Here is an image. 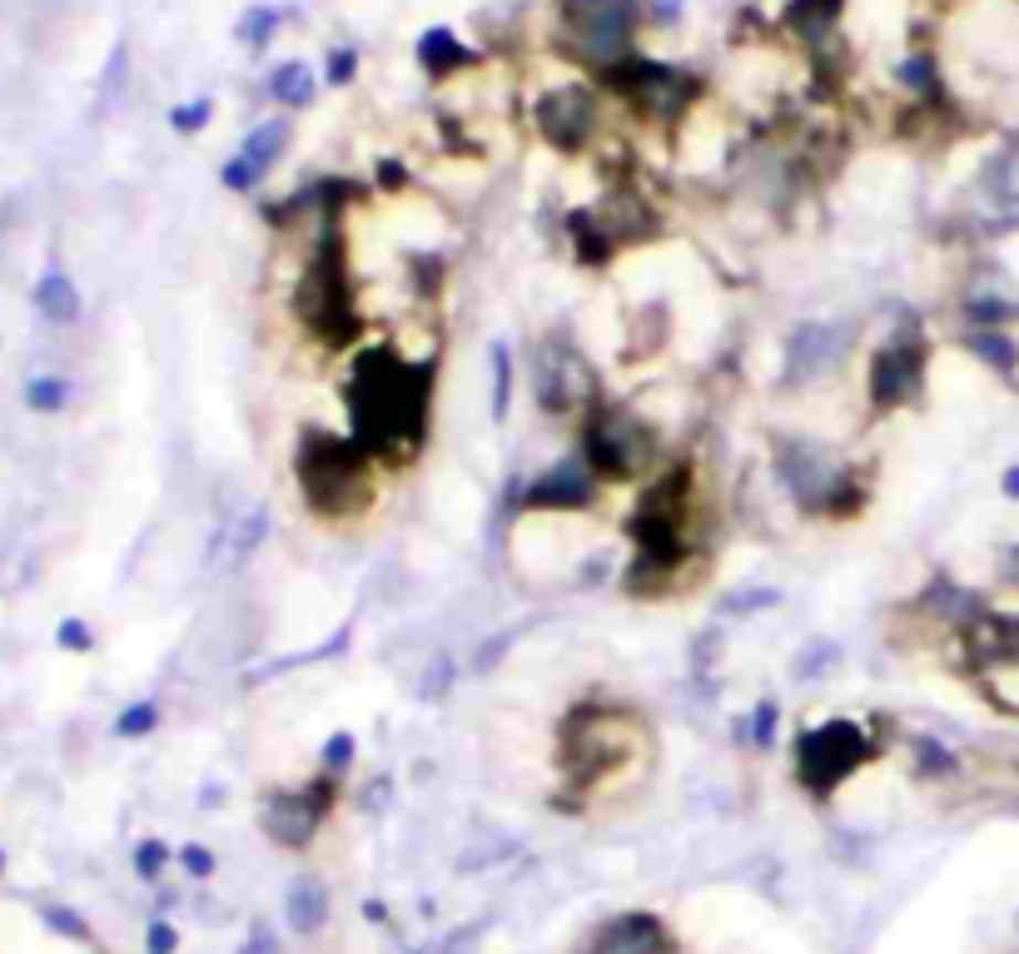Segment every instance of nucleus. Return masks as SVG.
Wrapping results in <instances>:
<instances>
[{"instance_id":"f8f14e48","label":"nucleus","mask_w":1019,"mask_h":954,"mask_svg":"<svg viewBox=\"0 0 1019 954\" xmlns=\"http://www.w3.org/2000/svg\"><path fill=\"white\" fill-rule=\"evenodd\" d=\"M597 502V473L582 463L577 453L562 457V463L542 467L528 487L518 492V512H587Z\"/></svg>"},{"instance_id":"cd10ccee","label":"nucleus","mask_w":1019,"mask_h":954,"mask_svg":"<svg viewBox=\"0 0 1019 954\" xmlns=\"http://www.w3.org/2000/svg\"><path fill=\"white\" fill-rule=\"evenodd\" d=\"M488 368H492V423H502L512 403V348L502 338L488 343Z\"/></svg>"},{"instance_id":"423d86ee","label":"nucleus","mask_w":1019,"mask_h":954,"mask_svg":"<svg viewBox=\"0 0 1019 954\" xmlns=\"http://www.w3.org/2000/svg\"><path fill=\"white\" fill-rule=\"evenodd\" d=\"M562 40L577 60L607 70L631 55L641 20V0H562Z\"/></svg>"},{"instance_id":"09e8293b","label":"nucleus","mask_w":1019,"mask_h":954,"mask_svg":"<svg viewBox=\"0 0 1019 954\" xmlns=\"http://www.w3.org/2000/svg\"><path fill=\"white\" fill-rule=\"evenodd\" d=\"M999 492H1005V502H1019V463H1009L999 473Z\"/></svg>"},{"instance_id":"a878e982","label":"nucleus","mask_w":1019,"mask_h":954,"mask_svg":"<svg viewBox=\"0 0 1019 954\" xmlns=\"http://www.w3.org/2000/svg\"><path fill=\"white\" fill-rule=\"evenodd\" d=\"M910 765H915V775H925V781H945V775L959 771V755L949 751L940 735H910Z\"/></svg>"},{"instance_id":"6ab92c4d","label":"nucleus","mask_w":1019,"mask_h":954,"mask_svg":"<svg viewBox=\"0 0 1019 954\" xmlns=\"http://www.w3.org/2000/svg\"><path fill=\"white\" fill-rule=\"evenodd\" d=\"M959 348L999 378L1019 373V338L1009 333V328H965V333H959Z\"/></svg>"},{"instance_id":"9d476101","label":"nucleus","mask_w":1019,"mask_h":954,"mask_svg":"<svg viewBox=\"0 0 1019 954\" xmlns=\"http://www.w3.org/2000/svg\"><path fill=\"white\" fill-rule=\"evenodd\" d=\"M850 343H856V324L846 318H800L786 333V383H816L850 353Z\"/></svg>"},{"instance_id":"49530a36","label":"nucleus","mask_w":1019,"mask_h":954,"mask_svg":"<svg viewBox=\"0 0 1019 954\" xmlns=\"http://www.w3.org/2000/svg\"><path fill=\"white\" fill-rule=\"evenodd\" d=\"M240 954H279V934H274V924H250V940H244Z\"/></svg>"},{"instance_id":"bb28decb","label":"nucleus","mask_w":1019,"mask_h":954,"mask_svg":"<svg viewBox=\"0 0 1019 954\" xmlns=\"http://www.w3.org/2000/svg\"><path fill=\"white\" fill-rule=\"evenodd\" d=\"M836 15H840V0H790V10H786L790 30H796V35H806V40L826 35V30L836 25Z\"/></svg>"},{"instance_id":"37998d69","label":"nucleus","mask_w":1019,"mask_h":954,"mask_svg":"<svg viewBox=\"0 0 1019 954\" xmlns=\"http://www.w3.org/2000/svg\"><path fill=\"white\" fill-rule=\"evenodd\" d=\"M180 950V930H174L164 914H155L150 924H145V954H174Z\"/></svg>"},{"instance_id":"7ed1b4c3","label":"nucleus","mask_w":1019,"mask_h":954,"mask_svg":"<svg viewBox=\"0 0 1019 954\" xmlns=\"http://www.w3.org/2000/svg\"><path fill=\"white\" fill-rule=\"evenodd\" d=\"M294 314L309 324L329 353H343L359 338V304H353V278H349V248H343L339 219H323V234L309 254L299 288H294Z\"/></svg>"},{"instance_id":"f3484780","label":"nucleus","mask_w":1019,"mask_h":954,"mask_svg":"<svg viewBox=\"0 0 1019 954\" xmlns=\"http://www.w3.org/2000/svg\"><path fill=\"white\" fill-rule=\"evenodd\" d=\"M333 904H329V884L319 880V875H294L289 890H284V920H289L294 934H319L323 924H329Z\"/></svg>"},{"instance_id":"aec40b11","label":"nucleus","mask_w":1019,"mask_h":954,"mask_svg":"<svg viewBox=\"0 0 1019 954\" xmlns=\"http://www.w3.org/2000/svg\"><path fill=\"white\" fill-rule=\"evenodd\" d=\"M473 60H478V55H473V50L463 45V40L453 35L448 25H433V30H423V35H418V65L428 70L433 80L458 75V70L473 65Z\"/></svg>"},{"instance_id":"6e6552de","label":"nucleus","mask_w":1019,"mask_h":954,"mask_svg":"<svg viewBox=\"0 0 1019 954\" xmlns=\"http://www.w3.org/2000/svg\"><path fill=\"white\" fill-rule=\"evenodd\" d=\"M602 80H607L617 95H627L637 109L657 115V119H677L681 109H687L691 99L701 95L697 75H687V70H671V65H661V60H647V55L617 60V65L602 70Z\"/></svg>"},{"instance_id":"ea45409f","label":"nucleus","mask_w":1019,"mask_h":954,"mask_svg":"<svg viewBox=\"0 0 1019 954\" xmlns=\"http://www.w3.org/2000/svg\"><path fill=\"white\" fill-rule=\"evenodd\" d=\"M174 860H180V870L190 875V880H210L214 870H220V860H214V850L210 845H180V850H174Z\"/></svg>"},{"instance_id":"a19ab883","label":"nucleus","mask_w":1019,"mask_h":954,"mask_svg":"<svg viewBox=\"0 0 1019 954\" xmlns=\"http://www.w3.org/2000/svg\"><path fill=\"white\" fill-rule=\"evenodd\" d=\"M353 75H359V50H353V45H333L329 60H323V80H329V85H349Z\"/></svg>"},{"instance_id":"e433bc0d","label":"nucleus","mask_w":1019,"mask_h":954,"mask_svg":"<svg viewBox=\"0 0 1019 954\" xmlns=\"http://www.w3.org/2000/svg\"><path fill=\"white\" fill-rule=\"evenodd\" d=\"M453 681H458V676H453V656H433L428 666H423V681H418V696L423 701H443V696L453 691Z\"/></svg>"},{"instance_id":"c756f323","label":"nucleus","mask_w":1019,"mask_h":954,"mask_svg":"<svg viewBox=\"0 0 1019 954\" xmlns=\"http://www.w3.org/2000/svg\"><path fill=\"white\" fill-rule=\"evenodd\" d=\"M781 606V592L776 586H741V592L721 596L717 612L721 616H756V612H776Z\"/></svg>"},{"instance_id":"20e7f679","label":"nucleus","mask_w":1019,"mask_h":954,"mask_svg":"<svg viewBox=\"0 0 1019 954\" xmlns=\"http://www.w3.org/2000/svg\"><path fill=\"white\" fill-rule=\"evenodd\" d=\"M875 735H870L866 721L856 716H830V721H816L796 735L790 745V775L796 785L810 795V801H826L836 795L840 785L850 781L856 771H866L875 761Z\"/></svg>"},{"instance_id":"c85d7f7f","label":"nucleus","mask_w":1019,"mask_h":954,"mask_svg":"<svg viewBox=\"0 0 1019 954\" xmlns=\"http://www.w3.org/2000/svg\"><path fill=\"white\" fill-rule=\"evenodd\" d=\"M279 10L274 6H250L240 20H234V40H240L244 50H264L274 40V30H279Z\"/></svg>"},{"instance_id":"2f4dec72","label":"nucleus","mask_w":1019,"mask_h":954,"mask_svg":"<svg viewBox=\"0 0 1019 954\" xmlns=\"http://www.w3.org/2000/svg\"><path fill=\"white\" fill-rule=\"evenodd\" d=\"M155 725H160V706L155 701H130L115 716V735L120 741H145V735H155Z\"/></svg>"},{"instance_id":"0eeeda50","label":"nucleus","mask_w":1019,"mask_h":954,"mask_svg":"<svg viewBox=\"0 0 1019 954\" xmlns=\"http://www.w3.org/2000/svg\"><path fill=\"white\" fill-rule=\"evenodd\" d=\"M930 373V343L920 333H895L890 343H880L866 363V398L875 413H895V407L915 403L925 393Z\"/></svg>"},{"instance_id":"c9c22d12","label":"nucleus","mask_w":1019,"mask_h":954,"mask_svg":"<svg viewBox=\"0 0 1019 954\" xmlns=\"http://www.w3.org/2000/svg\"><path fill=\"white\" fill-rule=\"evenodd\" d=\"M353 755H359V735H353V731H333L329 741L319 745V771L343 775L353 765Z\"/></svg>"},{"instance_id":"72a5a7b5","label":"nucleus","mask_w":1019,"mask_h":954,"mask_svg":"<svg viewBox=\"0 0 1019 954\" xmlns=\"http://www.w3.org/2000/svg\"><path fill=\"white\" fill-rule=\"evenodd\" d=\"M776 731H781V706L776 701H756L746 721V741L756 751H776Z\"/></svg>"},{"instance_id":"dca6fc26","label":"nucleus","mask_w":1019,"mask_h":954,"mask_svg":"<svg viewBox=\"0 0 1019 954\" xmlns=\"http://www.w3.org/2000/svg\"><path fill=\"white\" fill-rule=\"evenodd\" d=\"M259 825L274 845H284V850H309L319 825H323V815L314 810L304 791H264Z\"/></svg>"},{"instance_id":"7c9ffc66","label":"nucleus","mask_w":1019,"mask_h":954,"mask_svg":"<svg viewBox=\"0 0 1019 954\" xmlns=\"http://www.w3.org/2000/svg\"><path fill=\"white\" fill-rule=\"evenodd\" d=\"M65 403H71V383H65V378L41 373L25 383V407H31V413H61Z\"/></svg>"},{"instance_id":"79ce46f5","label":"nucleus","mask_w":1019,"mask_h":954,"mask_svg":"<svg viewBox=\"0 0 1019 954\" xmlns=\"http://www.w3.org/2000/svg\"><path fill=\"white\" fill-rule=\"evenodd\" d=\"M214 115V99H190V105H174L170 109V125L180 129V135H194V129H204Z\"/></svg>"},{"instance_id":"9b49d317","label":"nucleus","mask_w":1019,"mask_h":954,"mask_svg":"<svg viewBox=\"0 0 1019 954\" xmlns=\"http://www.w3.org/2000/svg\"><path fill=\"white\" fill-rule=\"evenodd\" d=\"M538 129L552 149L562 155H582L597 135V95L592 85H552L538 99Z\"/></svg>"},{"instance_id":"4be33fe9","label":"nucleus","mask_w":1019,"mask_h":954,"mask_svg":"<svg viewBox=\"0 0 1019 954\" xmlns=\"http://www.w3.org/2000/svg\"><path fill=\"white\" fill-rule=\"evenodd\" d=\"M567 368H572L567 353L542 343L538 363H532V383H538V403L548 407V413H562L567 403H577V398H572V383H567Z\"/></svg>"},{"instance_id":"f704fd0d","label":"nucleus","mask_w":1019,"mask_h":954,"mask_svg":"<svg viewBox=\"0 0 1019 954\" xmlns=\"http://www.w3.org/2000/svg\"><path fill=\"white\" fill-rule=\"evenodd\" d=\"M518 646V632H492V636H482L478 646H473V676H492L502 666V656Z\"/></svg>"},{"instance_id":"8fccbe9b","label":"nucleus","mask_w":1019,"mask_h":954,"mask_svg":"<svg viewBox=\"0 0 1019 954\" xmlns=\"http://www.w3.org/2000/svg\"><path fill=\"white\" fill-rule=\"evenodd\" d=\"M0 875H6V850H0Z\"/></svg>"},{"instance_id":"c03bdc74","label":"nucleus","mask_w":1019,"mask_h":954,"mask_svg":"<svg viewBox=\"0 0 1019 954\" xmlns=\"http://www.w3.org/2000/svg\"><path fill=\"white\" fill-rule=\"evenodd\" d=\"M55 646H65V651H91V646H95L91 622H81V616H65V622L55 626Z\"/></svg>"},{"instance_id":"de8ad7c7","label":"nucleus","mask_w":1019,"mask_h":954,"mask_svg":"<svg viewBox=\"0 0 1019 954\" xmlns=\"http://www.w3.org/2000/svg\"><path fill=\"white\" fill-rule=\"evenodd\" d=\"M403 179H408V169H403L399 159H379V184L383 189H399Z\"/></svg>"},{"instance_id":"58836bf2","label":"nucleus","mask_w":1019,"mask_h":954,"mask_svg":"<svg viewBox=\"0 0 1019 954\" xmlns=\"http://www.w3.org/2000/svg\"><path fill=\"white\" fill-rule=\"evenodd\" d=\"M164 865H170V845H164V840H155V835H150V840L135 845V875H140V880L155 884L164 875Z\"/></svg>"},{"instance_id":"473e14b6","label":"nucleus","mask_w":1019,"mask_h":954,"mask_svg":"<svg viewBox=\"0 0 1019 954\" xmlns=\"http://www.w3.org/2000/svg\"><path fill=\"white\" fill-rule=\"evenodd\" d=\"M41 920H45V930L61 934V940H75V944H91V940H95L91 920H85L81 910H71V904H51V910L41 914Z\"/></svg>"},{"instance_id":"5701e85b","label":"nucleus","mask_w":1019,"mask_h":954,"mask_svg":"<svg viewBox=\"0 0 1019 954\" xmlns=\"http://www.w3.org/2000/svg\"><path fill=\"white\" fill-rule=\"evenodd\" d=\"M314 89H319V80H314V65H304V60H284V65L269 70V99L284 109H304L314 99Z\"/></svg>"},{"instance_id":"2eb2a0df","label":"nucleus","mask_w":1019,"mask_h":954,"mask_svg":"<svg viewBox=\"0 0 1019 954\" xmlns=\"http://www.w3.org/2000/svg\"><path fill=\"white\" fill-rule=\"evenodd\" d=\"M269 527H274V517L264 502L244 507V512H234V517H220L210 547H204V572H224V566L250 562V556L269 542Z\"/></svg>"},{"instance_id":"a18cd8bd","label":"nucleus","mask_w":1019,"mask_h":954,"mask_svg":"<svg viewBox=\"0 0 1019 954\" xmlns=\"http://www.w3.org/2000/svg\"><path fill=\"white\" fill-rule=\"evenodd\" d=\"M413 954H473V930H453V934H443V940L423 944V950H413Z\"/></svg>"},{"instance_id":"a211bd4d","label":"nucleus","mask_w":1019,"mask_h":954,"mask_svg":"<svg viewBox=\"0 0 1019 954\" xmlns=\"http://www.w3.org/2000/svg\"><path fill=\"white\" fill-rule=\"evenodd\" d=\"M959 318L965 328H1009L1019 324V294L1005 284H979L959 298Z\"/></svg>"},{"instance_id":"4468645a","label":"nucleus","mask_w":1019,"mask_h":954,"mask_svg":"<svg viewBox=\"0 0 1019 954\" xmlns=\"http://www.w3.org/2000/svg\"><path fill=\"white\" fill-rule=\"evenodd\" d=\"M587 954H677V934L651 910H622L607 924H597Z\"/></svg>"},{"instance_id":"412c9836","label":"nucleus","mask_w":1019,"mask_h":954,"mask_svg":"<svg viewBox=\"0 0 1019 954\" xmlns=\"http://www.w3.org/2000/svg\"><path fill=\"white\" fill-rule=\"evenodd\" d=\"M35 308H41V318H51V324H81V288H75L71 274H61V268H51V274L35 278Z\"/></svg>"},{"instance_id":"b1692460","label":"nucleus","mask_w":1019,"mask_h":954,"mask_svg":"<svg viewBox=\"0 0 1019 954\" xmlns=\"http://www.w3.org/2000/svg\"><path fill=\"white\" fill-rule=\"evenodd\" d=\"M284 145H289V119H264V125H254L250 135H244V145H240V155L250 159L254 169H259V174H269L274 169V159L284 155Z\"/></svg>"},{"instance_id":"393cba45","label":"nucleus","mask_w":1019,"mask_h":954,"mask_svg":"<svg viewBox=\"0 0 1019 954\" xmlns=\"http://www.w3.org/2000/svg\"><path fill=\"white\" fill-rule=\"evenodd\" d=\"M840 656H846V646H840L836 636H810V642H800L796 656H790V676H796V681H820Z\"/></svg>"},{"instance_id":"f03ea898","label":"nucleus","mask_w":1019,"mask_h":954,"mask_svg":"<svg viewBox=\"0 0 1019 954\" xmlns=\"http://www.w3.org/2000/svg\"><path fill=\"white\" fill-rule=\"evenodd\" d=\"M294 473H299L304 507L323 522L359 517L373 502V457L353 437L309 427L299 437V453H294Z\"/></svg>"},{"instance_id":"ddd939ff","label":"nucleus","mask_w":1019,"mask_h":954,"mask_svg":"<svg viewBox=\"0 0 1019 954\" xmlns=\"http://www.w3.org/2000/svg\"><path fill=\"white\" fill-rule=\"evenodd\" d=\"M975 209L989 239L1019 229V149H999L995 159H985L975 179Z\"/></svg>"},{"instance_id":"f257e3e1","label":"nucleus","mask_w":1019,"mask_h":954,"mask_svg":"<svg viewBox=\"0 0 1019 954\" xmlns=\"http://www.w3.org/2000/svg\"><path fill=\"white\" fill-rule=\"evenodd\" d=\"M438 358H408L379 343L363 348L349 368V427L353 443L369 447L373 463H408L428 443Z\"/></svg>"},{"instance_id":"3c124183","label":"nucleus","mask_w":1019,"mask_h":954,"mask_svg":"<svg viewBox=\"0 0 1019 954\" xmlns=\"http://www.w3.org/2000/svg\"><path fill=\"white\" fill-rule=\"evenodd\" d=\"M1015 930H1019V914H1015Z\"/></svg>"},{"instance_id":"39448f33","label":"nucleus","mask_w":1019,"mask_h":954,"mask_svg":"<svg viewBox=\"0 0 1019 954\" xmlns=\"http://www.w3.org/2000/svg\"><path fill=\"white\" fill-rule=\"evenodd\" d=\"M582 463L597 473V483H641V473L657 457V437L631 407L592 403L582 417Z\"/></svg>"},{"instance_id":"1a4fd4ad","label":"nucleus","mask_w":1019,"mask_h":954,"mask_svg":"<svg viewBox=\"0 0 1019 954\" xmlns=\"http://www.w3.org/2000/svg\"><path fill=\"white\" fill-rule=\"evenodd\" d=\"M776 473L786 483L790 502L800 507L806 517H826L830 512V497L840 492L850 467H840L830 457L826 443H810V437H790V443L776 447Z\"/></svg>"},{"instance_id":"4c0bfd02","label":"nucleus","mask_w":1019,"mask_h":954,"mask_svg":"<svg viewBox=\"0 0 1019 954\" xmlns=\"http://www.w3.org/2000/svg\"><path fill=\"white\" fill-rule=\"evenodd\" d=\"M259 179H264V174L240 155V149H234V155L224 159V169H220V184L234 189V194H254V189H259Z\"/></svg>"}]
</instances>
